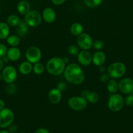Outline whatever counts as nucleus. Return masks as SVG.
I'll return each instance as SVG.
<instances>
[{
	"instance_id": "32",
	"label": "nucleus",
	"mask_w": 133,
	"mask_h": 133,
	"mask_svg": "<svg viewBox=\"0 0 133 133\" xmlns=\"http://www.w3.org/2000/svg\"><path fill=\"white\" fill-rule=\"evenodd\" d=\"M7 48L4 44H0V58H2L3 57L7 55Z\"/></svg>"
},
{
	"instance_id": "26",
	"label": "nucleus",
	"mask_w": 133,
	"mask_h": 133,
	"mask_svg": "<svg viewBox=\"0 0 133 133\" xmlns=\"http://www.w3.org/2000/svg\"><path fill=\"white\" fill-rule=\"evenodd\" d=\"M45 71V66L41 62H39L33 65V71L36 75H42Z\"/></svg>"
},
{
	"instance_id": "44",
	"label": "nucleus",
	"mask_w": 133,
	"mask_h": 133,
	"mask_svg": "<svg viewBox=\"0 0 133 133\" xmlns=\"http://www.w3.org/2000/svg\"><path fill=\"white\" fill-rule=\"evenodd\" d=\"M20 133H26V132H20Z\"/></svg>"
},
{
	"instance_id": "40",
	"label": "nucleus",
	"mask_w": 133,
	"mask_h": 133,
	"mask_svg": "<svg viewBox=\"0 0 133 133\" xmlns=\"http://www.w3.org/2000/svg\"><path fill=\"white\" fill-rule=\"evenodd\" d=\"M4 64L5 63H4L3 61H2V59L0 58V71L4 68Z\"/></svg>"
},
{
	"instance_id": "22",
	"label": "nucleus",
	"mask_w": 133,
	"mask_h": 133,
	"mask_svg": "<svg viewBox=\"0 0 133 133\" xmlns=\"http://www.w3.org/2000/svg\"><path fill=\"white\" fill-rule=\"evenodd\" d=\"M70 31L72 35L78 36L83 32V27L80 23L75 22V23H72L70 26Z\"/></svg>"
},
{
	"instance_id": "45",
	"label": "nucleus",
	"mask_w": 133,
	"mask_h": 133,
	"mask_svg": "<svg viewBox=\"0 0 133 133\" xmlns=\"http://www.w3.org/2000/svg\"><path fill=\"white\" fill-rule=\"evenodd\" d=\"M0 15H1V10H0Z\"/></svg>"
},
{
	"instance_id": "36",
	"label": "nucleus",
	"mask_w": 133,
	"mask_h": 133,
	"mask_svg": "<svg viewBox=\"0 0 133 133\" xmlns=\"http://www.w3.org/2000/svg\"><path fill=\"white\" fill-rule=\"evenodd\" d=\"M66 0H52V2L55 5H61L65 2Z\"/></svg>"
},
{
	"instance_id": "37",
	"label": "nucleus",
	"mask_w": 133,
	"mask_h": 133,
	"mask_svg": "<svg viewBox=\"0 0 133 133\" xmlns=\"http://www.w3.org/2000/svg\"><path fill=\"white\" fill-rule=\"evenodd\" d=\"M35 133H50V132L48 130L46 129L40 128V129H39L38 130H37L36 132Z\"/></svg>"
},
{
	"instance_id": "21",
	"label": "nucleus",
	"mask_w": 133,
	"mask_h": 133,
	"mask_svg": "<svg viewBox=\"0 0 133 133\" xmlns=\"http://www.w3.org/2000/svg\"><path fill=\"white\" fill-rule=\"evenodd\" d=\"M10 34V26L5 22H0V39L7 38Z\"/></svg>"
},
{
	"instance_id": "30",
	"label": "nucleus",
	"mask_w": 133,
	"mask_h": 133,
	"mask_svg": "<svg viewBox=\"0 0 133 133\" xmlns=\"http://www.w3.org/2000/svg\"><path fill=\"white\" fill-rule=\"evenodd\" d=\"M104 46V42L100 40H96L93 42V48L97 51H100L103 49Z\"/></svg>"
},
{
	"instance_id": "6",
	"label": "nucleus",
	"mask_w": 133,
	"mask_h": 133,
	"mask_svg": "<svg viewBox=\"0 0 133 133\" xmlns=\"http://www.w3.org/2000/svg\"><path fill=\"white\" fill-rule=\"evenodd\" d=\"M42 15L37 10H30L25 15L24 21L29 27H36L40 24L42 22Z\"/></svg>"
},
{
	"instance_id": "17",
	"label": "nucleus",
	"mask_w": 133,
	"mask_h": 133,
	"mask_svg": "<svg viewBox=\"0 0 133 133\" xmlns=\"http://www.w3.org/2000/svg\"><path fill=\"white\" fill-rule=\"evenodd\" d=\"M7 56L10 61H17L21 57V51L17 47H11L7 50Z\"/></svg>"
},
{
	"instance_id": "18",
	"label": "nucleus",
	"mask_w": 133,
	"mask_h": 133,
	"mask_svg": "<svg viewBox=\"0 0 133 133\" xmlns=\"http://www.w3.org/2000/svg\"><path fill=\"white\" fill-rule=\"evenodd\" d=\"M17 10L20 14L26 15L31 10V5L26 0H22L18 3Z\"/></svg>"
},
{
	"instance_id": "2",
	"label": "nucleus",
	"mask_w": 133,
	"mask_h": 133,
	"mask_svg": "<svg viewBox=\"0 0 133 133\" xmlns=\"http://www.w3.org/2000/svg\"><path fill=\"white\" fill-rule=\"evenodd\" d=\"M65 67V61L60 57L50 58L46 64V69L48 74L54 76H58L63 74Z\"/></svg>"
},
{
	"instance_id": "19",
	"label": "nucleus",
	"mask_w": 133,
	"mask_h": 133,
	"mask_svg": "<svg viewBox=\"0 0 133 133\" xmlns=\"http://www.w3.org/2000/svg\"><path fill=\"white\" fill-rule=\"evenodd\" d=\"M19 72L22 75H28L33 71V64L28 61L22 62L18 67Z\"/></svg>"
},
{
	"instance_id": "1",
	"label": "nucleus",
	"mask_w": 133,
	"mask_h": 133,
	"mask_svg": "<svg viewBox=\"0 0 133 133\" xmlns=\"http://www.w3.org/2000/svg\"><path fill=\"white\" fill-rule=\"evenodd\" d=\"M63 75L66 81L74 85L81 84L85 80V74L82 67L76 63L70 64L66 66Z\"/></svg>"
},
{
	"instance_id": "12",
	"label": "nucleus",
	"mask_w": 133,
	"mask_h": 133,
	"mask_svg": "<svg viewBox=\"0 0 133 133\" xmlns=\"http://www.w3.org/2000/svg\"><path fill=\"white\" fill-rule=\"evenodd\" d=\"M77 59L80 64L87 66L92 63L93 55L88 50H82L77 55Z\"/></svg>"
},
{
	"instance_id": "11",
	"label": "nucleus",
	"mask_w": 133,
	"mask_h": 133,
	"mask_svg": "<svg viewBox=\"0 0 133 133\" xmlns=\"http://www.w3.org/2000/svg\"><path fill=\"white\" fill-rule=\"evenodd\" d=\"M118 84L119 90L122 93L125 94H133V79L130 78H124Z\"/></svg>"
},
{
	"instance_id": "43",
	"label": "nucleus",
	"mask_w": 133,
	"mask_h": 133,
	"mask_svg": "<svg viewBox=\"0 0 133 133\" xmlns=\"http://www.w3.org/2000/svg\"><path fill=\"white\" fill-rule=\"evenodd\" d=\"M3 79V78H2V74L0 73V81H1V79Z\"/></svg>"
},
{
	"instance_id": "42",
	"label": "nucleus",
	"mask_w": 133,
	"mask_h": 133,
	"mask_svg": "<svg viewBox=\"0 0 133 133\" xmlns=\"http://www.w3.org/2000/svg\"><path fill=\"white\" fill-rule=\"evenodd\" d=\"M0 133H10L9 131H0Z\"/></svg>"
},
{
	"instance_id": "23",
	"label": "nucleus",
	"mask_w": 133,
	"mask_h": 133,
	"mask_svg": "<svg viewBox=\"0 0 133 133\" xmlns=\"http://www.w3.org/2000/svg\"><path fill=\"white\" fill-rule=\"evenodd\" d=\"M106 88L108 92L112 94H116L119 90V84L115 79H110L106 83Z\"/></svg>"
},
{
	"instance_id": "41",
	"label": "nucleus",
	"mask_w": 133,
	"mask_h": 133,
	"mask_svg": "<svg viewBox=\"0 0 133 133\" xmlns=\"http://www.w3.org/2000/svg\"><path fill=\"white\" fill-rule=\"evenodd\" d=\"M99 70H100V71L101 73H104V71H106V68H104V66H99Z\"/></svg>"
},
{
	"instance_id": "38",
	"label": "nucleus",
	"mask_w": 133,
	"mask_h": 133,
	"mask_svg": "<svg viewBox=\"0 0 133 133\" xmlns=\"http://www.w3.org/2000/svg\"><path fill=\"white\" fill-rule=\"evenodd\" d=\"M5 101H4L3 99H0V110L5 109Z\"/></svg>"
},
{
	"instance_id": "20",
	"label": "nucleus",
	"mask_w": 133,
	"mask_h": 133,
	"mask_svg": "<svg viewBox=\"0 0 133 133\" xmlns=\"http://www.w3.org/2000/svg\"><path fill=\"white\" fill-rule=\"evenodd\" d=\"M17 35L20 37H23L26 36L28 32V25L24 20H20V22L17 26Z\"/></svg>"
},
{
	"instance_id": "5",
	"label": "nucleus",
	"mask_w": 133,
	"mask_h": 133,
	"mask_svg": "<svg viewBox=\"0 0 133 133\" xmlns=\"http://www.w3.org/2000/svg\"><path fill=\"white\" fill-rule=\"evenodd\" d=\"M88 102L83 97L72 96L68 100V105L69 107L75 111H82L85 110L87 106Z\"/></svg>"
},
{
	"instance_id": "3",
	"label": "nucleus",
	"mask_w": 133,
	"mask_h": 133,
	"mask_svg": "<svg viewBox=\"0 0 133 133\" xmlns=\"http://www.w3.org/2000/svg\"><path fill=\"white\" fill-rule=\"evenodd\" d=\"M126 66L121 62H115L110 64L107 68V74L111 79H117L122 77L126 73Z\"/></svg>"
},
{
	"instance_id": "31",
	"label": "nucleus",
	"mask_w": 133,
	"mask_h": 133,
	"mask_svg": "<svg viewBox=\"0 0 133 133\" xmlns=\"http://www.w3.org/2000/svg\"><path fill=\"white\" fill-rule=\"evenodd\" d=\"M125 104L126 106L131 107L133 105V94H128V96L124 99Z\"/></svg>"
},
{
	"instance_id": "9",
	"label": "nucleus",
	"mask_w": 133,
	"mask_h": 133,
	"mask_svg": "<svg viewBox=\"0 0 133 133\" xmlns=\"http://www.w3.org/2000/svg\"><path fill=\"white\" fill-rule=\"evenodd\" d=\"M1 74L3 79L7 84L14 83L16 80L18 76L16 69L13 66H7L4 68Z\"/></svg>"
},
{
	"instance_id": "25",
	"label": "nucleus",
	"mask_w": 133,
	"mask_h": 133,
	"mask_svg": "<svg viewBox=\"0 0 133 133\" xmlns=\"http://www.w3.org/2000/svg\"><path fill=\"white\" fill-rule=\"evenodd\" d=\"M7 43L11 47H17L20 44V38L18 35H10L7 38Z\"/></svg>"
},
{
	"instance_id": "16",
	"label": "nucleus",
	"mask_w": 133,
	"mask_h": 133,
	"mask_svg": "<svg viewBox=\"0 0 133 133\" xmlns=\"http://www.w3.org/2000/svg\"><path fill=\"white\" fill-rule=\"evenodd\" d=\"M106 57L105 53L102 51H96L93 55V64L98 67L104 65L106 62Z\"/></svg>"
},
{
	"instance_id": "27",
	"label": "nucleus",
	"mask_w": 133,
	"mask_h": 133,
	"mask_svg": "<svg viewBox=\"0 0 133 133\" xmlns=\"http://www.w3.org/2000/svg\"><path fill=\"white\" fill-rule=\"evenodd\" d=\"M85 5L90 8H96L102 2V0H83Z\"/></svg>"
},
{
	"instance_id": "29",
	"label": "nucleus",
	"mask_w": 133,
	"mask_h": 133,
	"mask_svg": "<svg viewBox=\"0 0 133 133\" xmlns=\"http://www.w3.org/2000/svg\"><path fill=\"white\" fill-rule=\"evenodd\" d=\"M6 93L9 95H13L16 92V86L13 83H9L5 88Z\"/></svg>"
},
{
	"instance_id": "10",
	"label": "nucleus",
	"mask_w": 133,
	"mask_h": 133,
	"mask_svg": "<svg viewBox=\"0 0 133 133\" xmlns=\"http://www.w3.org/2000/svg\"><path fill=\"white\" fill-rule=\"evenodd\" d=\"M77 45L82 50H89L93 47V39L89 34L82 32L77 36Z\"/></svg>"
},
{
	"instance_id": "35",
	"label": "nucleus",
	"mask_w": 133,
	"mask_h": 133,
	"mask_svg": "<svg viewBox=\"0 0 133 133\" xmlns=\"http://www.w3.org/2000/svg\"><path fill=\"white\" fill-rule=\"evenodd\" d=\"M57 88H58V89H59L61 92H63V91H65V90H66V85L65 83H63V82H59V83L57 84Z\"/></svg>"
},
{
	"instance_id": "8",
	"label": "nucleus",
	"mask_w": 133,
	"mask_h": 133,
	"mask_svg": "<svg viewBox=\"0 0 133 133\" xmlns=\"http://www.w3.org/2000/svg\"><path fill=\"white\" fill-rule=\"evenodd\" d=\"M26 58L27 61L31 64L40 62L42 58V52L38 47L31 46L26 50Z\"/></svg>"
},
{
	"instance_id": "24",
	"label": "nucleus",
	"mask_w": 133,
	"mask_h": 133,
	"mask_svg": "<svg viewBox=\"0 0 133 133\" xmlns=\"http://www.w3.org/2000/svg\"><path fill=\"white\" fill-rule=\"evenodd\" d=\"M20 22V19L18 16L16 14H11L9 16L7 19V23L10 27H17Z\"/></svg>"
},
{
	"instance_id": "7",
	"label": "nucleus",
	"mask_w": 133,
	"mask_h": 133,
	"mask_svg": "<svg viewBox=\"0 0 133 133\" xmlns=\"http://www.w3.org/2000/svg\"><path fill=\"white\" fill-rule=\"evenodd\" d=\"M14 114L10 109L5 108L0 110V127L6 128L13 123Z\"/></svg>"
},
{
	"instance_id": "39",
	"label": "nucleus",
	"mask_w": 133,
	"mask_h": 133,
	"mask_svg": "<svg viewBox=\"0 0 133 133\" xmlns=\"http://www.w3.org/2000/svg\"><path fill=\"white\" fill-rule=\"evenodd\" d=\"M1 59H2L4 63H8V62H9V61H10V60L9 59V58H8L7 56V55H5V57H3V58H1Z\"/></svg>"
},
{
	"instance_id": "28",
	"label": "nucleus",
	"mask_w": 133,
	"mask_h": 133,
	"mask_svg": "<svg viewBox=\"0 0 133 133\" xmlns=\"http://www.w3.org/2000/svg\"><path fill=\"white\" fill-rule=\"evenodd\" d=\"M67 51L68 53H69L70 55L73 56L78 55V54L80 52L79 48H78V46H76V45H74V44L69 45V47H68L67 48Z\"/></svg>"
},
{
	"instance_id": "34",
	"label": "nucleus",
	"mask_w": 133,
	"mask_h": 133,
	"mask_svg": "<svg viewBox=\"0 0 133 133\" xmlns=\"http://www.w3.org/2000/svg\"><path fill=\"white\" fill-rule=\"evenodd\" d=\"M18 131V127L16 124H13L9 126V132L10 133H14Z\"/></svg>"
},
{
	"instance_id": "14",
	"label": "nucleus",
	"mask_w": 133,
	"mask_h": 133,
	"mask_svg": "<svg viewBox=\"0 0 133 133\" xmlns=\"http://www.w3.org/2000/svg\"><path fill=\"white\" fill-rule=\"evenodd\" d=\"M81 96L84 97L88 103L91 104H96L99 101V96L96 92L84 90L82 92Z\"/></svg>"
},
{
	"instance_id": "4",
	"label": "nucleus",
	"mask_w": 133,
	"mask_h": 133,
	"mask_svg": "<svg viewBox=\"0 0 133 133\" xmlns=\"http://www.w3.org/2000/svg\"><path fill=\"white\" fill-rule=\"evenodd\" d=\"M108 108L112 112H119L125 105L124 98L119 94H113L110 96L108 101Z\"/></svg>"
},
{
	"instance_id": "15",
	"label": "nucleus",
	"mask_w": 133,
	"mask_h": 133,
	"mask_svg": "<svg viewBox=\"0 0 133 133\" xmlns=\"http://www.w3.org/2000/svg\"><path fill=\"white\" fill-rule=\"evenodd\" d=\"M42 18L47 23H53L56 19V13L52 8L46 7L43 10L42 13Z\"/></svg>"
},
{
	"instance_id": "33",
	"label": "nucleus",
	"mask_w": 133,
	"mask_h": 133,
	"mask_svg": "<svg viewBox=\"0 0 133 133\" xmlns=\"http://www.w3.org/2000/svg\"><path fill=\"white\" fill-rule=\"evenodd\" d=\"M110 79H111L110 77L109 76V75H108L107 73L106 74L103 73L100 77V81L102 83H107V82H108Z\"/></svg>"
},
{
	"instance_id": "13",
	"label": "nucleus",
	"mask_w": 133,
	"mask_h": 133,
	"mask_svg": "<svg viewBox=\"0 0 133 133\" xmlns=\"http://www.w3.org/2000/svg\"><path fill=\"white\" fill-rule=\"evenodd\" d=\"M48 98L50 103L53 105H57L62 99V92L57 88H54L49 91Z\"/></svg>"
}]
</instances>
